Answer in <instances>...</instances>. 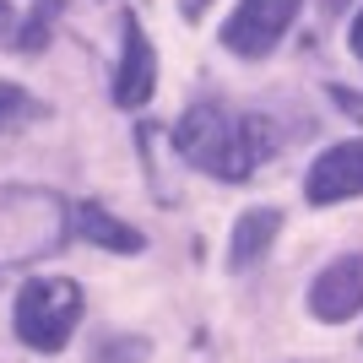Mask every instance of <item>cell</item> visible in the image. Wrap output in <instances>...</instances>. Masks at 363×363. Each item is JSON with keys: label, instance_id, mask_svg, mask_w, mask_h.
Wrapping results in <instances>:
<instances>
[{"label": "cell", "instance_id": "6", "mask_svg": "<svg viewBox=\"0 0 363 363\" xmlns=\"http://www.w3.org/2000/svg\"><path fill=\"white\" fill-rule=\"evenodd\" d=\"M120 28H125V55H120V71H114V104L120 108H141L152 98V87H157V55H152L136 11H125Z\"/></svg>", "mask_w": 363, "mask_h": 363}, {"label": "cell", "instance_id": "7", "mask_svg": "<svg viewBox=\"0 0 363 363\" xmlns=\"http://www.w3.org/2000/svg\"><path fill=\"white\" fill-rule=\"evenodd\" d=\"M65 228H71L76 239H87V244H98V250H120V255H136L141 244V233L130 223H120L114 212H104L98 201H76L71 206V217H65Z\"/></svg>", "mask_w": 363, "mask_h": 363}, {"label": "cell", "instance_id": "3", "mask_svg": "<svg viewBox=\"0 0 363 363\" xmlns=\"http://www.w3.org/2000/svg\"><path fill=\"white\" fill-rule=\"evenodd\" d=\"M293 16H298V0H239L233 16L223 22V44L244 60H260L277 49V38L288 33Z\"/></svg>", "mask_w": 363, "mask_h": 363}, {"label": "cell", "instance_id": "1", "mask_svg": "<svg viewBox=\"0 0 363 363\" xmlns=\"http://www.w3.org/2000/svg\"><path fill=\"white\" fill-rule=\"evenodd\" d=\"M174 147H179L184 163L239 184L277 152V130L266 114H233L223 104H196L174 125Z\"/></svg>", "mask_w": 363, "mask_h": 363}, {"label": "cell", "instance_id": "12", "mask_svg": "<svg viewBox=\"0 0 363 363\" xmlns=\"http://www.w3.org/2000/svg\"><path fill=\"white\" fill-rule=\"evenodd\" d=\"M352 55H358V60H363V11L352 16Z\"/></svg>", "mask_w": 363, "mask_h": 363}, {"label": "cell", "instance_id": "11", "mask_svg": "<svg viewBox=\"0 0 363 363\" xmlns=\"http://www.w3.org/2000/svg\"><path fill=\"white\" fill-rule=\"evenodd\" d=\"M206 6H212V0H179V11H184V22H196V16L206 11Z\"/></svg>", "mask_w": 363, "mask_h": 363}, {"label": "cell", "instance_id": "4", "mask_svg": "<svg viewBox=\"0 0 363 363\" xmlns=\"http://www.w3.org/2000/svg\"><path fill=\"white\" fill-rule=\"evenodd\" d=\"M358 309H363V255H342L315 277V288H309V315L342 325V320H352Z\"/></svg>", "mask_w": 363, "mask_h": 363}, {"label": "cell", "instance_id": "9", "mask_svg": "<svg viewBox=\"0 0 363 363\" xmlns=\"http://www.w3.org/2000/svg\"><path fill=\"white\" fill-rule=\"evenodd\" d=\"M28 114H44V104H33L22 87H11V82H0V130L11 120H28Z\"/></svg>", "mask_w": 363, "mask_h": 363}, {"label": "cell", "instance_id": "10", "mask_svg": "<svg viewBox=\"0 0 363 363\" xmlns=\"http://www.w3.org/2000/svg\"><path fill=\"white\" fill-rule=\"evenodd\" d=\"M0 44H6V49H22V22L11 16L6 0H0Z\"/></svg>", "mask_w": 363, "mask_h": 363}, {"label": "cell", "instance_id": "5", "mask_svg": "<svg viewBox=\"0 0 363 363\" xmlns=\"http://www.w3.org/2000/svg\"><path fill=\"white\" fill-rule=\"evenodd\" d=\"M303 196L315 201V206L363 196V141H342V147L320 152V163L309 168V179H303Z\"/></svg>", "mask_w": 363, "mask_h": 363}, {"label": "cell", "instance_id": "13", "mask_svg": "<svg viewBox=\"0 0 363 363\" xmlns=\"http://www.w3.org/2000/svg\"><path fill=\"white\" fill-rule=\"evenodd\" d=\"M347 6H352V0H320V11H325V16H342Z\"/></svg>", "mask_w": 363, "mask_h": 363}, {"label": "cell", "instance_id": "8", "mask_svg": "<svg viewBox=\"0 0 363 363\" xmlns=\"http://www.w3.org/2000/svg\"><path fill=\"white\" fill-rule=\"evenodd\" d=\"M277 233H282V212H272V206H255V212H244L239 223H233V272L255 266V260L272 250Z\"/></svg>", "mask_w": 363, "mask_h": 363}, {"label": "cell", "instance_id": "2", "mask_svg": "<svg viewBox=\"0 0 363 363\" xmlns=\"http://www.w3.org/2000/svg\"><path fill=\"white\" fill-rule=\"evenodd\" d=\"M82 325V288L71 277H33L16 293V336L33 352H60Z\"/></svg>", "mask_w": 363, "mask_h": 363}]
</instances>
